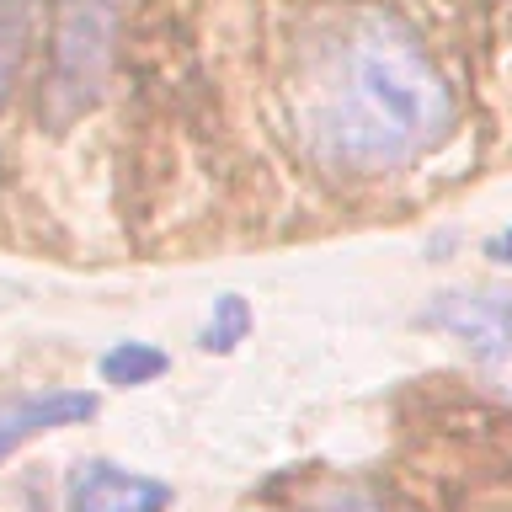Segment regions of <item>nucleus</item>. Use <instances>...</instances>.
I'll return each instance as SVG.
<instances>
[{"label": "nucleus", "mask_w": 512, "mask_h": 512, "mask_svg": "<svg viewBox=\"0 0 512 512\" xmlns=\"http://www.w3.org/2000/svg\"><path fill=\"white\" fill-rule=\"evenodd\" d=\"M454 123L438 64L390 11H363L326 48L310 91V134L352 171H400Z\"/></svg>", "instance_id": "f257e3e1"}, {"label": "nucleus", "mask_w": 512, "mask_h": 512, "mask_svg": "<svg viewBox=\"0 0 512 512\" xmlns=\"http://www.w3.org/2000/svg\"><path fill=\"white\" fill-rule=\"evenodd\" d=\"M64 507L70 512H166L171 486L139 470H123L112 459H86L64 480Z\"/></svg>", "instance_id": "7ed1b4c3"}, {"label": "nucleus", "mask_w": 512, "mask_h": 512, "mask_svg": "<svg viewBox=\"0 0 512 512\" xmlns=\"http://www.w3.org/2000/svg\"><path fill=\"white\" fill-rule=\"evenodd\" d=\"M246 331H251L246 299L224 294V299H214V315H208V326H203V352H235L246 342Z\"/></svg>", "instance_id": "423d86ee"}, {"label": "nucleus", "mask_w": 512, "mask_h": 512, "mask_svg": "<svg viewBox=\"0 0 512 512\" xmlns=\"http://www.w3.org/2000/svg\"><path fill=\"white\" fill-rule=\"evenodd\" d=\"M166 368H171V358H166L160 347H150V342H118V347L102 358V379H107V384H123V390H128V384L160 379Z\"/></svg>", "instance_id": "39448f33"}, {"label": "nucleus", "mask_w": 512, "mask_h": 512, "mask_svg": "<svg viewBox=\"0 0 512 512\" xmlns=\"http://www.w3.org/2000/svg\"><path fill=\"white\" fill-rule=\"evenodd\" d=\"M0 96H6V54H0Z\"/></svg>", "instance_id": "6e6552de"}, {"label": "nucleus", "mask_w": 512, "mask_h": 512, "mask_svg": "<svg viewBox=\"0 0 512 512\" xmlns=\"http://www.w3.org/2000/svg\"><path fill=\"white\" fill-rule=\"evenodd\" d=\"M86 416H96V395H86V390H38V395L0 400V464L22 443L43 438L54 427H75Z\"/></svg>", "instance_id": "20e7f679"}, {"label": "nucleus", "mask_w": 512, "mask_h": 512, "mask_svg": "<svg viewBox=\"0 0 512 512\" xmlns=\"http://www.w3.org/2000/svg\"><path fill=\"white\" fill-rule=\"evenodd\" d=\"M422 326L448 331L502 395H512V294L502 288H454L422 310Z\"/></svg>", "instance_id": "f03ea898"}, {"label": "nucleus", "mask_w": 512, "mask_h": 512, "mask_svg": "<svg viewBox=\"0 0 512 512\" xmlns=\"http://www.w3.org/2000/svg\"><path fill=\"white\" fill-rule=\"evenodd\" d=\"M486 256H491V262H502V267H512V224L486 240Z\"/></svg>", "instance_id": "0eeeda50"}]
</instances>
